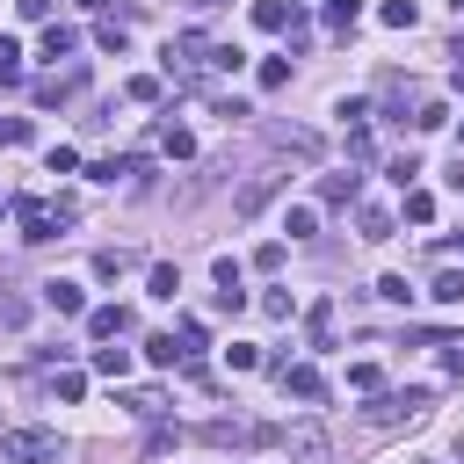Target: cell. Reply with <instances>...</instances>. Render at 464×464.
<instances>
[{
  "label": "cell",
  "instance_id": "cell-30",
  "mask_svg": "<svg viewBox=\"0 0 464 464\" xmlns=\"http://www.w3.org/2000/svg\"><path fill=\"white\" fill-rule=\"evenodd\" d=\"M348 384H355V392H377V384H384V370H377V362H355V370H348Z\"/></svg>",
  "mask_w": 464,
  "mask_h": 464
},
{
  "label": "cell",
  "instance_id": "cell-11",
  "mask_svg": "<svg viewBox=\"0 0 464 464\" xmlns=\"http://www.w3.org/2000/svg\"><path fill=\"white\" fill-rule=\"evenodd\" d=\"M304 334H312V348H326V341H334V304H326V297L304 312Z\"/></svg>",
  "mask_w": 464,
  "mask_h": 464
},
{
  "label": "cell",
  "instance_id": "cell-15",
  "mask_svg": "<svg viewBox=\"0 0 464 464\" xmlns=\"http://www.w3.org/2000/svg\"><path fill=\"white\" fill-rule=\"evenodd\" d=\"M377 22H384V29H413V22H420V7H413V0H384V7H377Z\"/></svg>",
  "mask_w": 464,
  "mask_h": 464
},
{
  "label": "cell",
  "instance_id": "cell-12",
  "mask_svg": "<svg viewBox=\"0 0 464 464\" xmlns=\"http://www.w3.org/2000/svg\"><path fill=\"white\" fill-rule=\"evenodd\" d=\"M355 22H362V0H326V29L334 36H348Z\"/></svg>",
  "mask_w": 464,
  "mask_h": 464
},
{
  "label": "cell",
  "instance_id": "cell-20",
  "mask_svg": "<svg viewBox=\"0 0 464 464\" xmlns=\"http://www.w3.org/2000/svg\"><path fill=\"white\" fill-rule=\"evenodd\" d=\"M355 188H362V174H326V203H355Z\"/></svg>",
  "mask_w": 464,
  "mask_h": 464
},
{
  "label": "cell",
  "instance_id": "cell-14",
  "mask_svg": "<svg viewBox=\"0 0 464 464\" xmlns=\"http://www.w3.org/2000/svg\"><path fill=\"white\" fill-rule=\"evenodd\" d=\"M254 29H268V36L290 29V7H283V0H254Z\"/></svg>",
  "mask_w": 464,
  "mask_h": 464
},
{
  "label": "cell",
  "instance_id": "cell-18",
  "mask_svg": "<svg viewBox=\"0 0 464 464\" xmlns=\"http://www.w3.org/2000/svg\"><path fill=\"white\" fill-rule=\"evenodd\" d=\"M94 370L102 377H130V348H94Z\"/></svg>",
  "mask_w": 464,
  "mask_h": 464
},
{
  "label": "cell",
  "instance_id": "cell-13",
  "mask_svg": "<svg viewBox=\"0 0 464 464\" xmlns=\"http://www.w3.org/2000/svg\"><path fill=\"white\" fill-rule=\"evenodd\" d=\"M428 297H435V304H464V268H442V276L428 283Z\"/></svg>",
  "mask_w": 464,
  "mask_h": 464
},
{
  "label": "cell",
  "instance_id": "cell-3",
  "mask_svg": "<svg viewBox=\"0 0 464 464\" xmlns=\"http://www.w3.org/2000/svg\"><path fill=\"white\" fill-rule=\"evenodd\" d=\"M0 457H7V464H51V457H58V435H51V428H7V435H0Z\"/></svg>",
  "mask_w": 464,
  "mask_h": 464
},
{
  "label": "cell",
  "instance_id": "cell-1",
  "mask_svg": "<svg viewBox=\"0 0 464 464\" xmlns=\"http://www.w3.org/2000/svg\"><path fill=\"white\" fill-rule=\"evenodd\" d=\"M14 225H22V239H29V246H44V239H58V225H72V203L22 196V203H14Z\"/></svg>",
  "mask_w": 464,
  "mask_h": 464
},
{
  "label": "cell",
  "instance_id": "cell-5",
  "mask_svg": "<svg viewBox=\"0 0 464 464\" xmlns=\"http://www.w3.org/2000/svg\"><path fill=\"white\" fill-rule=\"evenodd\" d=\"M428 413V392L413 384V392H392V399H377L370 406V428H399V420H420Z\"/></svg>",
  "mask_w": 464,
  "mask_h": 464
},
{
  "label": "cell",
  "instance_id": "cell-28",
  "mask_svg": "<svg viewBox=\"0 0 464 464\" xmlns=\"http://www.w3.org/2000/svg\"><path fill=\"white\" fill-rule=\"evenodd\" d=\"M210 276H218V290H239V261H232V254H218V261H210Z\"/></svg>",
  "mask_w": 464,
  "mask_h": 464
},
{
  "label": "cell",
  "instance_id": "cell-36",
  "mask_svg": "<svg viewBox=\"0 0 464 464\" xmlns=\"http://www.w3.org/2000/svg\"><path fill=\"white\" fill-rule=\"evenodd\" d=\"M442 370H450V377H464V348H450V355H442Z\"/></svg>",
  "mask_w": 464,
  "mask_h": 464
},
{
  "label": "cell",
  "instance_id": "cell-38",
  "mask_svg": "<svg viewBox=\"0 0 464 464\" xmlns=\"http://www.w3.org/2000/svg\"><path fill=\"white\" fill-rule=\"evenodd\" d=\"M457 7H464V0H457Z\"/></svg>",
  "mask_w": 464,
  "mask_h": 464
},
{
  "label": "cell",
  "instance_id": "cell-9",
  "mask_svg": "<svg viewBox=\"0 0 464 464\" xmlns=\"http://www.w3.org/2000/svg\"><path fill=\"white\" fill-rule=\"evenodd\" d=\"M87 334H94V341H116V334H130V312H123V304H94V312H87Z\"/></svg>",
  "mask_w": 464,
  "mask_h": 464
},
{
  "label": "cell",
  "instance_id": "cell-10",
  "mask_svg": "<svg viewBox=\"0 0 464 464\" xmlns=\"http://www.w3.org/2000/svg\"><path fill=\"white\" fill-rule=\"evenodd\" d=\"M145 290L174 304V290H181V268H174V261H152V276H145Z\"/></svg>",
  "mask_w": 464,
  "mask_h": 464
},
{
  "label": "cell",
  "instance_id": "cell-16",
  "mask_svg": "<svg viewBox=\"0 0 464 464\" xmlns=\"http://www.w3.org/2000/svg\"><path fill=\"white\" fill-rule=\"evenodd\" d=\"M72 44H80V36H72L65 22H51V29H44V58H72Z\"/></svg>",
  "mask_w": 464,
  "mask_h": 464
},
{
  "label": "cell",
  "instance_id": "cell-25",
  "mask_svg": "<svg viewBox=\"0 0 464 464\" xmlns=\"http://www.w3.org/2000/svg\"><path fill=\"white\" fill-rule=\"evenodd\" d=\"M94 44H102V51H116V58H123V44H130V36H123V22H102V29H94Z\"/></svg>",
  "mask_w": 464,
  "mask_h": 464
},
{
  "label": "cell",
  "instance_id": "cell-22",
  "mask_svg": "<svg viewBox=\"0 0 464 464\" xmlns=\"http://www.w3.org/2000/svg\"><path fill=\"white\" fill-rule=\"evenodd\" d=\"M254 80H261V87H268V94H276V87H283V80H290V58H261V72H254Z\"/></svg>",
  "mask_w": 464,
  "mask_h": 464
},
{
  "label": "cell",
  "instance_id": "cell-34",
  "mask_svg": "<svg viewBox=\"0 0 464 464\" xmlns=\"http://www.w3.org/2000/svg\"><path fill=\"white\" fill-rule=\"evenodd\" d=\"M0 145H29V123L22 116H0Z\"/></svg>",
  "mask_w": 464,
  "mask_h": 464
},
{
  "label": "cell",
  "instance_id": "cell-8",
  "mask_svg": "<svg viewBox=\"0 0 464 464\" xmlns=\"http://www.w3.org/2000/svg\"><path fill=\"white\" fill-rule=\"evenodd\" d=\"M44 304H51V312H65V319H80V312H87V290H80V283H65V276H51V283H44Z\"/></svg>",
  "mask_w": 464,
  "mask_h": 464
},
{
  "label": "cell",
  "instance_id": "cell-37",
  "mask_svg": "<svg viewBox=\"0 0 464 464\" xmlns=\"http://www.w3.org/2000/svg\"><path fill=\"white\" fill-rule=\"evenodd\" d=\"M450 246H464V232H457V239H450Z\"/></svg>",
  "mask_w": 464,
  "mask_h": 464
},
{
  "label": "cell",
  "instance_id": "cell-35",
  "mask_svg": "<svg viewBox=\"0 0 464 464\" xmlns=\"http://www.w3.org/2000/svg\"><path fill=\"white\" fill-rule=\"evenodd\" d=\"M22 7V22H51V0H14Z\"/></svg>",
  "mask_w": 464,
  "mask_h": 464
},
{
  "label": "cell",
  "instance_id": "cell-24",
  "mask_svg": "<svg viewBox=\"0 0 464 464\" xmlns=\"http://www.w3.org/2000/svg\"><path fill=\"white\" fill-rule=\"evenodd\" d=\"M123 406H130V413H138V420H160V406H167V399H160V392H130V399H123Z\"/></svg>",
  "mask_w": 464,
  "mask_h": 464
},
{
  "label": "cell",
  "instance_id": "cell-33",
  "mask_svg": "<svg viewBox=\"0 0 464 464\" xmlns=\"http://www.w3.org/2000/svg\"><path fill=\"white\" fill-rule=\"evenodd\" d=\"M225 362H232V370H254V362H261V348H246V341H232V348H225Z\"/></svg>",
  "mask_w": 464,
  "mask_h": 464
},
{
  "label": "cell",
  "instance_id": "cell-19",
  "mask_svg": "<svg viewBox=\"0 0 464 464\" xmlns=\"http://www.w3.org/2000/svg\"><path fill=\"white\" fill-rule=\"evenodd\" d=\"M14 80H22V44L0 36V87H14Z\"/></svg>",
  "mask_w": 464,
  "mask_h": 464
},
{
  "label": "cell",
  "instance_id": "cell-23",
  "mask_svg": "<svg viewBox=\"0 0 464 464\" xmlns=\"http://www.w3.org/2000/svg\"><path fill=\"white\" fill-rule=\"evenodd\" d=\"M406 218L428 225V218H435V196H428V188H406Z\"/></svg>",
  "mask_w": 464,
  "mask_h": 464
},
{
  "label": "cell",
  "instance_id": "cell-17",
  "mask_svg": "<svg viewBox=\"0 0 464 464\" xmlns=\"http://www.w3.org/2000/svg\"><path fill=\"white\" fill-rule=\"evenodd\" d=\"M283 232H290V239H312V232H319V210H312V203H297V210L283 218Z\"/></svg>",
  "mask_w": 464,
  "mask_h": 464
},
{
  "label": "cell",
  "instance_id": "cell-4",
  "mask_svg": "<svg viewBox=\"0 0 464 464\" xmlns=\"http://www.w3.org/2000/svg\"><path fill=\"white\" fill-rule=\"evenodd\" d=\"M203 442H210V450H254V442H276V428H254V420H203Z\"/></svg>",
  "mask_w": 464,
  "mask_h": 464
},
{
  "label": "cell",
  "instance_id": "cell-32",
  "mask_svg": "<svg viewBox=\"0 0 464 464\" xmlns=\"http://www.w3.org/2000/svg\"><path fill=\"white\" fill-rule=\"evenodd\" d=\"M254 268H261V276H276V268H283V239H268V246L254 254Z\"/></svg>",
  "mask_w": 464,
  "mask_h": 464
},
{
  "label": "cell",
  "instance_id": "cell-31",
  "mask_svg": "<svg viewBox=\"0 0 464 464\" xmlns=\"http://www.w3.org/2000/svg\"><path fill=\"white\" fill-rule=\"evenodd\" d=\"M123 94H130V102H160V80H152V72H138V80H130Z\"/></svg>",
  "mask_w": 464,
  "mask_h": 464
},
{
  "label": "cell",
  "instance_id": "cell-2",
  "mask_svg": "<svg viewBox=\"0 0 464 464\" xmlns=\"http://www.w3.org/2000/svg\"><path fill=\"white\" fill-rule=\"evenodd\" d=\"M283 188H290V174H283V167H261V174H246V181H239L232 210H239V218H261V210H268Z\"/></svg>",
  "mask_w": 464,
  "mask_h": 464
},
{
  "label": "cell",
  "instance_id": "cell-27",
  "mask_svg": "<svg viewBox=\"0 0 464 464\" xmlns=\"http://www.w3.org/2000/svg\"><path fill=\"white\" fill-rule=\"evenodd\" d=\"M362 239H392V210H362Z\"/></svg>",
  "mask_w": 464,
  "mask_h": 464
},
{
  "label": "cell",
  "instance_id": "cell-29",
  "mask_svg": "<svg viewBox=\"0 0 464 464\" xmlns=\"http://www.w3.org/2000/svg\"><path fill=\"white\" fill-rule=\"evenodd\" d=\"M377 297H384V304H406L413 290H406V276H377Z\"/></svg>",
  "mask_w": 464,
  "mask_h": 464
},
{
  "label": "cell",
  "instance_id": "cell-21",
  "mask_svg": "<svg viewBox=\"0 0 464 464\" xmlns=\"http://www.w3.org/2000/svg\"><path fill=\"white\" fill-rule=\"evenodd\" d=\"M174 355H181V348H174V334H152V341H145V362H160V370H174Z\"/></svg>",
  "mask_w": 464,
  "mask_h": 464
},
{
  "label": "cell",
  "instance_id": "cell-6",
  "mask_svg": "<svg viewBox=\"0 0 464 464\" xmlns=\"http://www.w3.org/2000/svg\"><path fill=\"white\" fill-rule=\"evenodd\" d=\"M276 442H283L297 464H326V428H319V420H297V428H283Z\"/></svg>",
  "mask_w": 464,
  "mask_h": 464
},
{
  "label": "cell",
  "instance_id": "cell-7",
  "mask_svg": "<svg viewBox=\"0 0 464 464\" xmlns=\"http://www.w3.org/2000/svg\"><path fill=\"white\" fill-rule=\"evenodd\" d=\"M276 384H283V392H290V399H319V392H326V384H319V370H312V362H276Z\"/></svg>",
  "mask_w": 464,
  "mask_h": 464
},
{
  "label": "cell",
  "instance_id": "cell-26",
  "mask_svg": "<svg viewBox=\"0 0 464 464\" xmlns=\"http://www.w3.org/2000/svg\"><path fill=\"white\" fill-rule=\"evenodd\" d=\"M160 145H167V152H174V160H188V152H196V138H188V130H181V123H167V138H160Z\"/></svg>",
  "mask_w": 464,
  "mask_h": 464
}]
</instances>
